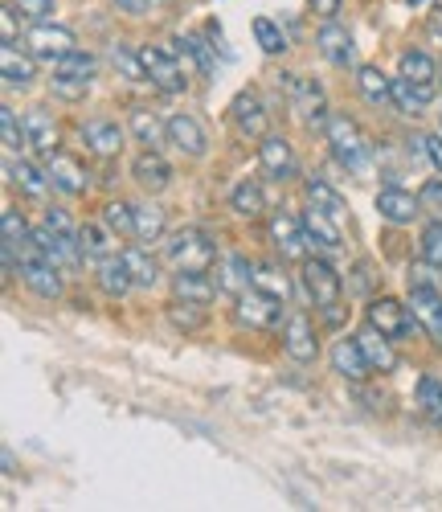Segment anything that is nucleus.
I'll use <instances>...</instances> for the list:
<instances>
[{
	"mask_svg": "<svg viewBox=\"0 0 442 512\" xmlns=\"http://www.w3.org/2000/svg\"><path fill=\"white\" fill-rule=\"evenodd\" d=\"M303 291H307V300L320 308L328 328L344 324V279L324 254H307L303 259Z\"/></svg>",
	"mask_w": 442,
	"mask_h": 512,
	"instance_id": "obj_1",
	"label": "nucleus"
},
{
	"mask_svg": "<svg viewBox=\"0 0 442 512\" xmlns=\"http://www.w3.org/2000/svg\"><path fill=\"white\" fill-rule=\"evenodd\" d=\"M324 140H328L336 164L348 168V173L361 177L365 168H369V140H365V132L357 127V119H348L344 111H332L328 123H324Z\"/></svg>",
	"mask_w": 442,
	"mask_h": 512,
	"instance_id": "obj_2",
	"label": "nucleus"
},
{
	"mask_svg": "<svg viewBox=\"0 0 442 512\" xmlns=\"http://www.w3.org/2000/svg\"><path fill=\"white\" fill-rule=\"evenodd\" d=\"M164 259L172 271H213L217 246L201 226H185L164 238Z\"/></svg>",
	"mask_w": 442,
	"mask_h": 512,
	"instance_id": "obj_3",
	"label": "nucleus"
},
{
	"mask_svg": "<svg viewBox=\"0 0 442 512\" xmlns=\"http://www.w3.org/2000/svg\"><path fill=\"white\" fill-rule=\"evenodd\" d=\"M279 91L287 95L291 111L312 127V132H324V123H328V103H324V91H320V82L316 78H303V74H279Z\"/></svg>",
	"mask_w": 442,
	"mask_h": 512,
	"instance_id": "obj_4",
	"label": "nucleus"
},
{
	"mask_svg": "<svg viewBox=\"0 0 442 512\" xmlns=\"http://www.w3.org/2000/svg\"><path fill=\"white\" fill-rule=\"evenodd\" d=\"M21 283L37 295V300H58L62 295V267H54L50 259H46V250L37 246V238L29 234V242H21Z\"/></svg>",
	"mask_w": 442,
	"mask_h": 512,
	"instance_id": "obj_5",
	"label": "nucleus"
},
{
	"mask_svg": "<svg viewBox=\"0 0 442 512\" xmlns=\"http://www.w3.org/2000/svg\"><path fill=\"white\" fill-rule=\"evenodd\" d=\"M144 54V66H148V82L164 95H181L189 87V70L181 62L176 50H164V46H140Z\"/></svg>",
	"mask_w": 442,
	"mask_h": 512,
	"instance_id": "obj_6",
	"label": "nucleus"
},
{
	"mask_svg": "<svg viewBox=\"0 0 442 512\" xmlns=\"http://www.w3.org/2000/svg\"><path fill=\"white\" fill-rule=\"evenodd\" d=\"M234 304H238L234 308V320L242 328H275L283 320V304L287 300H279V295L262 291V287H250V291L234 295Z\"/></svg>",
	"mask_w": 442,
	"mask_h": 512,
	"instance_id": "obj_7",
	"label": "nucleus"
},
{
	"mask_svg": "<svg viewBox=\"0 0 442 512\" xmlns=\"http://www.w3.org/2000/svg\"><path fill=\"white\" fill-rule=\"evenodd\" d=\"M25 50L37 58V62H58V58H66L70 50H78V41H74V29H66V25H54V21H41V25H33L29 33H25Z\"/></svg>",
	"mask_w": 442,
	"mask_h": 512,
	"instance_id": "obj_8",
	"label": "nucleus"
},
{
	"mask_svg": "<svg viewBox=\"0 0 442 512\" xmlns=\"http://www.w3.org/2000/svg\"><path fill=\"white\" fill-rule=\"evenodd\" d=\"M365 320H369L373 328H381L389 340H406V336L418 328L414 308H406V304L389 300V295H373L369 308H365Z\"/></svg>",
	"mask_w": 442,
	"mask_h": 512,
	"instance_id": "obj_9",
	"label": "nucleus"
},
{
	"mask_svg": "<svg viewBox=\"0 0 442 512\" xmlns=\"http://www.w3.org/2000/svg\"><path fill=\"white\" fill-rule=\"evenodd\" d=\"M283 353L295 365H312L320 357V340H316V324L307 312H287L283 320Z\"/></svg>",
	"mask_w": 442,
	"mask_h": 512,
	"instance_id": "obj_10",
	"label": "nucleus"
},
{
	"mask_svg": "<svg viewBox=\"0 0 442 512\" xmlns=\"http://www.w3.org/2000/svg\"><path fill=\"white\" fill-rule=\"evenodd\" d=\"M230 119H234V132L242 136V140H254V144H262L271 136V119H267V107H262V99L254 95V91H242V95H234V103H230Z\"/></svg>",
	"mask_w": 442,
	"mask_h": 512,
	"instance_id": "obj_11",
	"label": "nucleus"
},
{
	"mask_svg": "<svg viewBox=\"0 0 442 512\" xmlns=\"http://www.w3.org/2000/svg\"><path fill=\"white\" fill-rule=\"evenodd\" d=\"M33 238H37V246L46 250V259L54 263V267H62V271H78L82 267V246H78V234H62V230H54L50 222H41V226H33Z\"/></svg>",
	"mask_w": 442,
	"mask_h": 512,
	"instance_id": "obj_12",
	"label": "nucleus"
},
{
	"mask_svg": "<svg viewBox=\"0 0 442 512\" xmlns=\"http://www.w3.org/2000/svg\"><path fill=\"white\" fill-rule=\"evenodd\" d=\"M168 144L181 152L185 160H201L205 152H209V136H205V127H201V119L197 115H189V111H176L172 119H168Z\"/></svg>",
	"mask_w": 442,
	"mask_h": 512,
	"instance_id": "obj_13",
	"label": "nucleus"
},
{
	"mask_svg": "<svg viewBox=\"0 0 442 512\" xmlns=\"http://www.w3.org/2000/svg\"><path fill=\"white\" fill-rule=\"evenodd\" d=\"M397 74H402L410 87L418 91V99L430 107L434 95H438V62L426 54V50H406L402 54V66H397Z\"/></svg>",
	"mask_w": 442,
	"mask_h": 512,
	"instance_id": "obj_14",
	"label": "nucleus"
},
{
	"mask_svg": "<svg viewBox=\"0 0 442 512\" xmlns=\"http://www.w3.org/2000/svg\"><path fill=\"white\" fill-rule=\"evenodd\" d=\"M46 173H50V185H54L58 193H66V197H82L86 189H91V173H86L82 160L70 156V152L46 156Z\"/></svg>",
	"mask_w": 442,
	"mask_h": 512,
	"instance_id": "obj_15",
	"label": "nucleus"
},
{
	"mask_svg": "<svg viewBox=\"0 0 442 512\" xmlns=\"http://www.w3.org/2000/svg\"><path fill=\"white\" fill-rule=\"evenodd\" d=\"M258 168L271 181H279V185H287V181L299 177V160H295V152H291V144L283 136H267V140L258 144Z\"/></svg>",
	"mask_w": 442,
	"mask_h": 512,
	"instance_id": "obj_16",
	"label": "nucleus"
},
{
	"mask_svg": "<svg viewBox=\"0 0 442 512\" xmlns=\"http://www.w3.org/2000/svg\"><path fill=\"white\" fill-rule=\"evenodd\" d=\"M410 308L418 316V328H426V336L442 349V287L414 283L410 287Z\"/></svg>",
	"mask_w": 442,
	"mask_h": 512,
	"instance_id": "obj_17",
	"label": "nucleus"
},
{
	"mask_svg": "<svg viewBox=\"0 0 442 512\" xmlns=\"http://www.w3.org/2000/svg\"><path fill=\"white\" fill-rule=\"evenodd\" d=\"M332 369L344 381H352V386H365V381L373 377V365H369V357H365L357 336H340L336 345H332Z\"/></svg>",
	"mask_w": 442,
	"mask_h": 512,
	"instance_id": "obj_18",
	"label": "nucleus"
},
{
	"mask_svg": "<svg viewBox=\"0 0 442 512\" xmlns=\"http://www.w3.org/2000/svg\"><path fill=\"white\" fill-rule=\"evenodd\" d=\"M316 46H320V54L332 62V66H340V70H357L361 62H357V41H352V33L344 29V25H336V21H324V29L316 33Z\"/></svg>",
	"mask_w": 442,
	"mask_h": 512,
	"instance_id": "obj_19",
	"label": "nucleus"
},
{
	"mask_svg": "<svg viewBox=\"0 0 442 512\" xmlns=\"http://www.w3.org/2000/svg\"><path fill=\"white\" fill-rule=\"evenodd\" d=\"M5 177H9V185L13 189H21L25 197H33V201H41L54 185H50V173L46 168H37L33 160H25V156H5Z\"/></svg>",
	"mask_w": 442,
	"mask_h": 512,
	"instance_id": "obj_20",
	"label": "nucleus"
},
{
	"mask_svg": "<svg viewBox=\"0 0 442 512\" xmlns=\"http://www.w3.org/2000/svg\"><path fill=\"white\" fill-rule=\"evenodd\" d=\"M271 242L279 246L283 259H307V254H312L303 218H291V213H275V218H271Z\"/></svg>",
	"mask_w": 442,
	"mask_h": 512,
	"instance_id": "obj_21",
	"label": "nucleus"
},
{
	"mask_svg": "<svg viewBox=\"0 0 442 512\" xmlns=\"http://www.w3.org/2000/svg\"><path fill=\"white\" fill-rule=\"evenodd\" d=\"M377 213H381V222H389V226H410L418 213H422V201L410 189L389 185V189L377 193Z\"/></svg>",
	"mask_w": 442,
	"mask_h": 512,
	"instance_id": "obj_22",
	"label": "nucleus"
},
{
	"mask_svg": "<svg viewBox=\"0 0 442 512\" xmlns=\"http://www.w3.org/2000/svg\"><path fill=\"white\" fill-rule=\"evenodd\" d=\"M131 181H136L140 189H148V193H164L172 185V164L160 152L144 148L136 160H131Z\"/></svg>",
	"mask_w": 442,
	"mask_h": 512,
	"instance_id": "obj_23",
	"label": "nucleus"
},
{
	"mask_svg": "<svg viewBox=\"0 0 442 512\" xmlns=\"http://www.w3.org/2000/svg\"><path fill=\"white\" fill-rule=\"evenodd\" d=\"M127 132L136 136V144H144V148H152V152H164V148H168V119H160V115L148 111V107H131Z\"/></svg>",
	"mask_w": 442,
	"mask_h": 512,
	"instance_id": "obj_24",
	"label": "nucleus"
},
{
	"mask_svg": "<svg viewBox=\"0 0 442 512\" xmlns=\"http://www.w3.org/2000/svg\"><path fill=\"white\" fill-rule=\"evenodd\" d=\"M303 230H307V242H312V254H332V250H340V226H336L332 213L307 205V209H303Z\"/></svg>",
	"mask_w": 442,
	"mask_h": 512,
	"instance_id": "obj_25",
	"label": "nucleus"
},
{
	"mask_svg": "<svg viewBox=\"0 0 442 512\" xmlns=\"http://www.w3.org/2000/svg\"><path fill=\"white\" fill-rule=\"evenodd\" d=\"M21 119H25V140H29V148H33L37 156H54V152H62V148H58V123H54L50 111L29 107Z\"/></svg>",
	"mask_w": 442,
	"mask_h": 512,
	"instance_id": "obj_26",
	"label": "nucleus"
},
{
	"mask_svg": "<svg viewBox=\"0 0 442 512\" xmlns=\"http://www.w3.org/2000/svg\"><path fill=\"white\" fill-rule=\"evenodd\" d=\"M357 340H361V349H365L373 373H393V369H397V349H393L397 340H389L381 328H373V324L365 320V328L357 332Z\"/></svg>",
	"mask_w": 442,
	"mask_h": 512,
	"instance_id": "obj_27",
	"label": "nucleus"
},
{
	"mask_svg": "<svg viewBox=\"0 0 442 512\" xmlns=\"http://www.w3.org/2000/svg\"><path fill=\"white\" fill-rule=\"evenodd\" d=\"M82 144L91 148L95 156H119L123 148V127L111 119H86L82 123Z\"/></svg>",
	"mask_w": 442,
	"mask_h": 512,
	"instance_id": "obj_28",
	"label": "nucleus"
},
{
	"mask_svg": "<svg viewBox=\"0 0 442 512\" xmlns=\"http://www.w3.org/2000/svg\"><path fill=\"white\" fill-rule=\"evenodd\" d=\"M95 283H99V291L107 295V300H123V295L136 287V279H131V271L123 263V254H111V259L95 263Z\"/></svg>",
	"mask_w": 442,
	"mask_h": 512,
	"instance_id": "obj_29",
	"label": "nucleus"
},
{
	"mask_svg": "<svg viewBox=\"0 0 442 512\" xmlns=\"http://www.w3.org/2000/svg\"><path fill=\"white\" fill-rule=\"evenodd\" d=\"M217 291H221V287L209 279V271H176V275H172V295H176V300L213 304Z\"/></svg>",
	"mask_w": 442,
	"mask_h": 512,
	"instance_id": "obj_30",
	"label": "nucleus"
},
{
	"mask_svg": "<svg viewBox=\"0 0 442 512\" xmlns=\"http://www.w3.org/2000/svg\"><path fill=\"white\" fill-rule=\"evenodd\" d=\"M254 263L242 259V254H226V259H217V287L230 291V295H242L254 287Z\"/></svg>",
	"mask_w": 442,
	"mask_h": 512,
	"instance_id": "obj_31",
	"label": "nucleus"
},
{
	"mask_svg": "<svg viewBox=\"0 0 442 512\" xmlns=\"http://www.w3.org/2000/svg\"><path fill=\"white\" fill-rule=\"evenodd\" d=\"M115 242H119V234H115L107 222H86V226H78V246H82L86 259H95V263H103V259H111V254H119Z\"/></svg>",
	"mask_w": 442,
	"mask_h": 512,
	"instance_id": "obj_32",
	"label": "nucleus"
},
{
	"mask_svg": "<svg viewBox=\"0 0 442 512\" xmlns=\"http://www.w3.org/2000/svg\"><path fill=\"white\" fill-rule=\"evenodd\" d=\"M123 254V263H127V271H131V279H136V287H144V291H152L156 283H160V263L152 259V246H123L119 250Z\"/></svg>",
	"mask_w": 442,
	"mask_h": 512,
	"instance_id": "obj_33",
	"label": "nucleus"
},
{
	"mask_svg": "<svg viewBox=\"0 0 442 512\" xmlns=\"http://www.w3.org/2000/svg\"><path fill=\"white\" fill-rule=\"evenodd\" d=\"M357 91L373 103V107H385L393 111V78L377 66H357Z\"/></svg>",
	"mask_w": 442,
	"mask_h": 512,
	"instance_id": "obj_34",
	"label": "nucleus"
},
{
	"mask_svg": "<svg viewBox=\"0 0 442 512\" xmlns=\"http://www.w3.org/2000/svg\"><path fill=\"white\" fill-rule=\"evenodd\" d=\"M33 54L25 50V54H17V46H5L0 50V74H5V82L13 91H25V87H33V78H37V70H33Z\"/></svg>",
	"mask_w": 442,
	"mask_h": 512,
	"instance_id": "obj_35",
	"label": "nucleus"
},
{
	"mask_svg": "<svg viewBox=\"0 0 442 512\" xmlns=\"http://www.w3.org/2000/svg\"><path fill=\"white\" fill-rule=\"evenodd\" d=\"M230 209L238 213V218H246V222H258L262 213H267V193H262V185L258 181H238L234 185V193H230Z\"/></svg>",
	"mask_w": 442,
	"mask_h": 512,
	"instance_id": "obj_36",
	"label": "nucleus"
},
{
	"mask_svg": "<svg viewBox=\"0 0 442 512\" xmlns=\"http://www.w3.org/2000/svg\"><path fill=\"white\" fill-rule=\"evenodd\" d=\"M168 238V218H164V209L156 201H144L136 205V242L144 246H156Z\"/></svg>",
	"mask_w": 442,
	"mask_h": 512,
	"instance_id": "obj_37",
	"label": "nucleus"
},
{
	"mask_svg": "<svg viewBox=\"0 0 442 512\" xmlns=\"http://www.w3.org/2000/svg\"><path fill=\"white\" fill-rule=\"evenodd\" d=\"M414 402H418V410H422L426 422L442 426V377L422 373L418 377V390H414Z\"/></svg>",
	"mask_w": 442,
	"mask_h": 512,
	"instance_id": "obj_38",
	"label": "nucleus"
},
{
	"mask_svg": "<svg viewBox=\"0 0 442 512\" xmlns=\"http://www.w3.org/2000/svg\"><path fill=\"white\" fill-rule=\"evenodd\" d=\"M172 50L181 54L185 62H193L201 74H213V70H217L213 46H205V37H201V33H185V37H176V41H172Z\"/></svg>",
	"mask_w": 442,
	"mask_h": 512,
	"instance_id": "obj_39",
	"label": "nucleus"
},
{
	"mask_svg": "<svg viewBox=\"0 0 442 512\" xmlns=\"http://www.w3.org/2000/svg\"><path fill=\"white\" fill-rule=\"evenodd\" d=\"M111 66L127 78V82H148V66H144V54L140 50H131L127 41H111V50H107Z\"/></svg>",
	"mask_w": 442,
	"mask_h": 512,
	"instance_id": "obj_40",
	"label": "nucleus"
},
{
	"mask_svg": "<svg viewBox=\"0 0 442 512\" xmlns=\"http://www.w3.org/2000/svg\"><path fill=\"white\" fill-rule=\"evenodd\" d=\"M164 316H168V324L176 328V332H201L205 328V304H193V300H172L168 308H164Z\"/></svg>",
	"mask_w": 442,
	"mask_h": 512,
	"instance_id": "obj_41",
	"label": "nucleus"
},
{
	"mask_svg": "<svg viewBox=\"0 0 442 512\" xmlns=\"http://www.w3.org/2000/svg\"><path fill=\"white\" fill-rule=\"evenodd\" d=\"M303 193H307V205H316V209H324V213H332V218H344L348 213V205H344V197L328 185V181H320V177H312L303 185Z\"/></svg>",
	"mask_w": 442,
	"mask_h": 512,
	"instance_id": "obj_42",
	"label": "nucleus"
},
{
	"mask_svg": "<svg viewBox=\"0 0 442 512\" xmlns=\"http://www.w3.org/2000/svg\"><path fill=\"white\" fill-rule=\"evenodd\" d=\"M250 29H254V41L262 46V54H271V58H275V54H283V50H287V33H283L271 17H254V21H250Z\"/></svg>",
	"mask_w": 442,
	"mask_h": 512,
	"instance_id": "obj_43",
	"label": "nucleus"
},
{
	"mask_svg": "<svg viewBox=\"0 0 442 512\" xmlns=\"http://www.w3.org/2000/svg\"><path fill=\"white\" fill-rule=\"evenodd\" d=\"M103 222H107L119 238H136V205H127V201H107V205H103Z\"/></svg>",
	"mask_w": 442,
	"mask_h": 512,
	"instance_id": "obj_44",
	"label": "nucleus"
},
{
	"mask_svg": "<svg viewBox=\"0 0 442 512\" xmlns=\"http://www.w3.org/2000/svg\"><path fill=\"white\" fill-rule=\"evenodd\" d=\"M54 70H58V74H70V78H82V82H91L95 70H99V58L86 54V50H70L66 58L54 62Z\"/></svg>",
	"mask_w": 442,
	"mask_h": 512,
	"instance_id": "obj_45",
	"label": "nucleus"
},
{
	"mask_svg": "<svg viewBox=\"0 0 442 512\" xmlns=\"http://www.w3.org/2000/svg\"><path fill=\"white\" fill-rule=\"evenodd\" d=\"M0 140H5V152L17 156L29 140H25V119H17L13 107H0Z\"/></svg>",
	"mask_w": 442,
	"mask_h": 512,
	"instance_id": "obj_46",
	"label": "nucleus"
},
{
	"mask_svg": "<svg viewBox=\"0 0 442 512\" xmlns=\"http://www.w3.org/2000/svg\"><path fill=\"white\" fill-rule=\"evenodd\" d=\"M254 287L279 295V300H291V279H287V271H283V267H275V263L254 271Z\"/></svg>",
	"mask_w": 442,
	"mask_h": 512,
	"instance_id": "obj_47",
	"label": "nucleus"
},
{
	"mask_svg": "<svg viewBox=\"0 0 442 512\" xmlns=\"http://www.w3.org/2000/svg\"><path fill=\"white\" fill-rule=\"evenodd\" d=\"M0 230H5V234H0V242H5V246H17L21 250V242H29V226H25V218H21V209H5V213H0Z\"/></svg>",
	"mask_w": 442,
	"mask_h": 512,
	"instance_id": "obj_48",
	"label": "nucleus"
},
{
	"mask_svg": "<svg viewBox=\"0 0 442 512\" xmlns=\"http://www.w3.org/2000/svg\"><path fill=\"white\" fill-rule=\"evenodd\" d=\"M422 107H426V103L418 99V91L410 87V82H406L402 74H397V78H393V111H402V115H414V119H418V115H422Z\"/></svg>",
	"mask_w": 442,
	"mask_h": 512,
	"instance_id": "obj_49",
	"label": "nucleus"
},
{
	"mask_svg": "<svg viewBox=\"0 0 442 512\" xmlns=\"http://www.w3.org/2000/svg\"><path fill=\"white\" fill-rule=\"evenodd\" d=\"M5 5H9L21 21H33V25L54 21V0H5Z\"/></svg>",
	"mask_w": 442,
	"mask_h": 512,
	"instance_id": "obj_50",
	"label": "nucleus"
},
{
	"mask_svg": "<svg viewBox=\"0 0 442 512\" xmlns=\"http://www.w3.org/2000/svg\"><path fill=\"white\" fill-rule=\"evenodd\" d=\"M422 259L442 271V222H430L422 230Z\"/></svg>",
	"mask_w": 442,
	"mask_h": 512,
	"instance_id": "obj_51",
	"label": "nucleus"
},
{
	"mask_svg": "<svg viewBox=\"0 0 442 512\" xmlns=\"http://www.w3.org/2000/svg\"><path fill=\"white\" fill-rule=\"evenodd\" d=\"M50 91H54L58 99H82L86 91H91V82H82V78H70V74H58V70H54Z\"/></svg>",
	"mask_w": 442,
	"mask_h": 512,
	"instance_id": "obj_52",
	"label": "nucleus"
},
{
	"mask_svg": "<svg viewBox=\"0 0 442 512\" xmlns=\"http://www.w3.org/2000/svg\"><path fill=\"white\" fill-rule=\"evenodd\" d=\"M418 201H422V213L430 222H442V181H426L418 189Z\"/></svg>",
	"mask_w": 442,
	"mask_h": 512,
	"instance_id": "obj_53",
	"label": "nucleus"
},
{
	"mask_svg": "<svg viewBox=\"0 0 442 512\" xmlns=\"http://www.w3.org/2000/svg\"><path fill=\"white\" fill-rule=\"evenodd\" d=\"M111 5L119 13H127V17H148L152 13V0H111Z\"/></svg>",
	"mask_w": 442,
	"mask_h": 512,
	"instance_id": "obj_54",
	"label": "nucleus"
},
{
	"mask_svg": "<svg viewBox=\"0 0 442 512\" xmlns=\"http://www.w3.org/2000/svg\"><path fill=\"white\" fill-rule=\"evenodd\" d=\"M307 5H312V13L324 21H336V13H340V0H307Z\"/></svg>",
	"mask_w": 442,
	"mask_h": 512,
	"instance_id": "obj_55",
	"label": "nucleus"
},
{
	"mask_svg": "<svg viewBox=\"0 0 442 512\" xmlns=\"http://www.w3.org/2000/svg\"><path fill=\"white\" fill-rule=\"evenodd\" d=\"M46 222H50L54 230H62V234H78V230H74V222L66 218V209H46Z\"/></svg>",
	"mask_w": 442,
	"mask_h": 512,
	"instance_id": "obj_56",
	"label": "nucleus"
},
{
	"mask_svg": "<svg viewBox=\"0 0 442 512\" xmlns=\"http://www.w3.org/2000/svg\"><path fill=\"white\" fill-rule=\"evenodd\" d=\"M426 160L442 173V140L438 136H426Z\"/></svg>",
	"mask_w": 442,
	"mask_h": 512,
	"instance_id": "obj_57",
	"label": "nucleus"
},
{
	"mask_svg": "<svg viewBox=\"0 0 442 512\" xmlns=\"http://www.w3.org/2000/svg\"><path fill=\"white\" fill-rule=\"evenodd\" d=\"M357 275H361V279L352 283V291L365 295V291H369V283H373V279H369V275H373V267H369V263H357Z\"/></svg>",
	"mask_w": 442,
	"mask_h": 512,
	"instance_id": "obj_58",
	"label": "nucleus"
},
{
	"mask_svg": "<svg viewBox=\"0 0 442 512\" xmlns=\"http://www.w3.org/2000/svg\"><path fill=\"white\" fill-rule=\"evenodd\" d=\"M438 132H442V111H438Z\"/></svg>",
	"mask_w": 442,
	"mask_h": 512,
	"instance_id": "obj_59",
	"label": "nucleus"
},
{
	"mask_svg": "<svg viewBox=\"0 0 442 512\" xmlns=\"http://www.w3.org/2000/svg\"><path fill=\"white\" fill-rule=\"evenodd\" d=\"M410 5H426V0H410Z\"/></svg>",
	"mask_w": 442,
	"mask_h": 512,
	"instance_id": "obj_60",
	"label": "nucleus"
}]
</instances>
